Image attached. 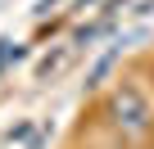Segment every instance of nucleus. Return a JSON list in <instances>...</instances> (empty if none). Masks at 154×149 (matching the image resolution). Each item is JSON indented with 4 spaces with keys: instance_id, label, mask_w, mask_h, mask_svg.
<instances>
[{
    "instance_id": "1",
    "label": "nucleus",
    "mask_w": 154,
    "mask_h": 149,
    "mask_svg": "<svg viewBox=\"0 0 154 149\" xmlns=\"http://www.w3.org/2000/svg\"><path fill=\"white\" fill-rule=\"evenodd\" d=\"M109 122L122 136H145L154 127V100L140 82H118V91L109 95Z\"/></svg>"
},
{
    "instance_id": "2",
    "label": "nucleus",
    "mask_w": 154,
    "mask_h": 149,
    "mask_svg": "<svg viewBox=\"0 0 154 149\" xmlns=\"http://www.w3.org/2000/svg\"><path fill=\"white\" fill-rule=\"evenodd\" d=\"M86 5H95V0H77V9H86Z\"/></svg>"
}]
</instances>
